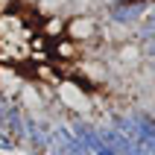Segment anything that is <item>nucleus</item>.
Wrapping results in <instances>:
<instances>
[{"instance_id": "nucleus-14", "label": "nucleus", "mask_w": 155, "mask_h": 155, "mask_svg": "<svg viewBox=\"0 0 155 155\" xmlns=\"http://www.w3.org/2000/svg\"><path fill=\"white\" fill-rule=\"evenodd\" d=\"M147 56L155 61V41H149V44H147Z\"/></svg>"}, {"instance_id": "nucleus-8", "label": "nucleus", "mask_w": 155, "mask_h": 155, "mask_svg": "<svg viewBox=\"0 0 155 155\" xmlns=\"http://www.w3.org/2000/svg\"><path fill=\"white\" fill-rule=\"evenodd\" d=\"M50 56H53V59H73V56H76V47H73L70 38H64V41H53L50 44Z\"/></svg>"}, {"instance_id": "nucleus-10", "label": "nucleus", "mask_w": 155, "mask_h": 155, "mask_svg": "<svg viewBox=\"0 0 155 155\" xmlns=\"http://www.w3.org/2000/svg\"><path fill=\"white\" fill-rule=\"evenodd\" d=\"M68 155H91V152L85 149V143H79V140L73 138V140L68 143Z\"/></svg>"}, {"instance_id": "nucleus-7", "label": "nucleus", "mask_w": 155, "mask_h": 155, "mask_svg": "<svg viewBox=\"0 0 155 155\" xmlns=\"http://www.w3.org/2000/svg\"><path fill=\"white\" fill-rule=\"evenodd\" d=\"M135 35H138V41H152L155 38V6L147 9V15L138 21V29H135Z\"/></svg>"}, {"instance_id": "nucleus-4", "label": "nucleus", "mask_w": 155, "mask_h": 155, "mask_svg": "<svg viewBox=\"0 0 155 155\" xmlns=\"http://www.w3.org/2000/svg\"><path fill=\"white\" fill-rule=\"evenodd\" d=\"M97 138H100V143H103V147L114 149L117 155H132V143L123 138L117 129H114L111 123H103V126H97Z\"/></svg>"}, {"instance_id": "nucleus-3", "label": "nucleus", "mask_w": 155, "mask_h": 155, "mask_svg": "<svg viewBox=\"0 0 155 155\" xmlns=\"http://www.w3.org/2000/svg\"><path fill=\"white\" fill-rule=\"evenodd\" d=\"M68 129L73 132V138H76L79 143H85L88 152H94V149L103 147V143H100V138H97V126H94V123H88L85 117H73Z\"/></svg>"}, {"instance_id": "nucleus-5", "label": "nucleus", "mask_w": 155, "mask_h": 155, "mask_svg": "<svg viewBox=\"0 0 155 155\" xmlns=\"http://www.w3.org/2000/svg\"><path fill=\"white\" fill-rule=\"evenodd\" d=\"M132 114H135V120L140 126V138L147 143L149 155H155V114L152 111H132Z\"/></svg>"}, {"instance_id": "nucleus-13", "label": "nucleus", "mask_w": 155, "mask_h": 155, "mask_svg": "<svg viewBox=\"0 0 155 155\" xmlns=\"http://www.w3.org/2000/svg\"><path fill=\"white\" fill-rule=\"evenodd\" d=\"M91 155H117V152H114V149H108V147H100V149H94Z\"/></svg>"}, {"instance_id": "nucleus-9", "label": "nucleus", "mask_w": 155, "mask_h": 155, "mask_svg": "<svg viewBox=\"0 0 155 155\" xmlns=\"http://www.w3.org/2000/svg\"><path fill=\"white\" fill-rule=\"evenodd\" d=\"M61 32H64V24H61L59 18H53V21L44 24V35H47V38H56V35H61Z\"/></svg>"}, {"instance_id": "nucleus-2", "label": "nucleus", "mask_w": 155, "mask_h": 155, "mask_svg": "<svg viewBox=\"0 0 155 155\" xmlns=\"http://www.w3.org/2000/svg\"><path fill=\"white\" fill-rule=\"evenodd\" d=\"M108 123L129 140L132 147H135V143H143V138H140V126H138V120H135L132 111H111V114H108Z\"/></svg>"}, {"instance_id": "nucleus-11", "label": "nucleus", "mask_w": 155, "mask_h": 155, "mask_svg": "<svg viewBox=\"0 0 155 155\" xmlns=\"http://www.w3.org/2000/svg\"><path fill=\"white\" fill-rule=\"evenodd\" d=\"M120 59L123 61H135V59H138V50H135V47H123V50H120Z\"/></svg>"}, {"instance_id": "nucleus-12", "label": "nucleus", "mask_w": 155, "mask_h": 155, "mask_svg": "<svg viewBox=\"0 0 155 155\" xmlns=\"http://www.w3.org/2000/svg\"><path fill=\"white\" fill-rule=\"evenodd\" d=\"M38 76H41V79H56V73H53V68L41 64V68H38Z\"/></svg>"}, {"instance_id": "nucleus-6", "label": "nucleus", "mask_w": 155, "mask_h": 155, "mask_svg": "<svg viewBox=\"0 0 155 155\" xmlns=\"http://www.w3.org/2000/svg\"><path fill=\"white\" fill-rule=\"evenodd\" d=\"M97 29V24L91 21V18H73V21H68L64 24V35H68L70 41H82V38H91Z\"/></svg>"}, {"instance_id": "nucleus-1", "label": "nucleus", "mask_w": 155, "mask_h": 155, "mask_svg": "<svg viewBox=\"0 0 155 155\" xmlns=\"http://www.w3.org/2000/svg\"><path fill=\"white\" fill-rule=\"evenodd\" d=\"M149 6H155V0H108V21L120 26H135Z\"/></svg>"}]
</instances>
